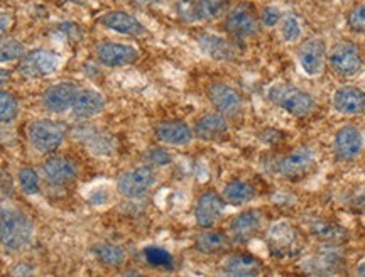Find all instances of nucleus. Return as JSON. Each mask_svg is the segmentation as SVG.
Listing matches in <instances>:
<instances>
[{
  "label": "nucleus",
  "instance_id": "obj_1",
  "mask_svg": "<svg viewBox=\"0 0 365 277\" xmlns=\"http://www.w3.org/2000/svg\"><path fill=\"white\" fill-rule=\"evenodd\" d=\"M33 221L12 205L0 207V242L9 251H21L33 239Z\"/></svg>",
  "mask_w": 365,
  "mask_h": 277
},
{
  "label": "nucleus",
  "instance_id": "obj_2",
  "mask_svg": "<svg viewBox=\"0 0 365 277\" xmlns=\"http://www.w3.org/2000/svg\"><path fill=\"white\" fill-rule=\"evenodd\" d=\"M269 100L294 117H307L314 110V98L293 85H274L269 88Z\"/></svg>",
  "mask_w": 365,
  "mask_h": 277
},
{
  "label": "nucleus",
  "instance_id": "obj_3",
  "mask_svg": "<svg viewBox=\"0 0 365 277\" xmlns=\"http://www.w3.org/2000/svg\"><path fill=\"white\" fill-rule=\"evenodd\" d=\"M266 244L271 256L277 258L296 257L301 252V249H303L299 231L291 224H287V221L274 224L271 229L267 230Z\"/></svg>",
  "mask_w": 365,
  "mask_h": 277
},
{
  "label": "nucleus",
  "instance_id": "obj_4",
  "mask_svg": "<svg viewBox=\"0 0 365 277\" xmlns=\"http://www.w3.org/2000/svg\"><path fill=\"white\" fill-rule=\"evenodd\" d=\"M328 63H330V68L335 75L341 76V78H350L360 71L364 65V58L357 44L341 41L331 48Z\"/></svg>",
  "mask_w": 365,
  "mask_h": 277
},
{
  "label": "nucleus",
  "instance_id": "obj_5",
  "mask_svg": "<svg viewBox=\"0 0 365 277\" xmlns=\"http://www.w3.org/2000/svg\"><path fill=\"white\" fill-rule=\"evenodd\" d=\"M27 135L39 152H53L65 139V127L53 120H36L27 129Z\"/></svg>",
  "mask_w": 365,
  "mask_h": 277
},
{
  "label": "nucleus",
  "instance_id": "obj_6",
  "mask_svg": "<svg viewBox=\"0 0 365 277\" xmlns=\"http://www.w3.org/2000/svg\"><path fill=\"white\" fill-rule=\"evenodd\" d=\"M225 29L235 38H250L259 33V17L250 4H239L227 14Z\"/></svg>",
  "mask_w": 365,
  "mask_h": 277
},
{
  "label": "nucleus",
  "instance_id": "obj_7",
  "mask_svg": "<svg viewBox=\"0 0 365 277\" xmlns=\"http://www.w3.org/2000/svg\"><path fill=\"white\" fill-rule=\"evenodd\" d=\"M314 166V154L309 147H298L284 157H281L276 164V171L287 179H299L307 176Z\"/></svg>",
  "mask_w": 365,
  "mask_h": 277
},
{
  "label": "nucleus",
  "instance_id": "obj_8",
  "mask_svg": "<svg viewBox=\"0 0 365 277\" xmlns=\"http://www.w3.org/2000/svg\"><path fill=\"white\" fill-rule=\"evenodd\" d=\"M154 183H156V172L153 171V167L140 166L122 174L117 186L124 197L140 198L153 188Z\"/></svg>",
  "mask_w": 365,
  "mask_h": 277
},
{
  "label": "nucleus",
  "instance_id": "obj_9",
  "mask_svg": "<svg viewBox=\"0 0 365 277\" xmlns=\"http://www.w3.org/2000/svg\"><path fill=\"white\" fill-rule=\"evenodd\" d=\"M59 58L51 51L34 49L26 53L19 63V71L27 78H41L48 76L58 70Z\"/></svg>",
  "mask_w": 365,
  "mask_h": 277
},
{
  "label": "nucleus",
  "instance_id": "obj_10",
  "mask_svg": "<svg viewBox=\"0 0 365 277\" xmlns=\"http://www.w3.org/2000/svg\"><path fill=\"white\" fill-rule=\"evenodd\" d=\"M333 147H335V156L339 161H354L364 151L362 132L355 125L340 127Z\"/></svg>",
  "mask_w": 365,
  "mask_h": 277
},
{
  "label": "nucleus",
  "instance_id": "obj_11",
  "mask_svg": "<svg viewBox=\"0 0 365 277\" xmlns=\"http://www.w3.org/2000/svg\"><path fill=\"white\" fill-rule=\"evenodd\" d=\"M223 210H225V199L218 197L215 192H205L200 194L198 202H196V224L202 229H212L222 218Z\"/></svg>",
  "mask_w": 365,
  "mask_h": 277
},
{
  "label": "nucleus",
  "instance_id": "obj_12",
  "mask_svg": "<svg viewBox=\"0 0 365 277\" xmlns=\"http://www.w3.org/2000/svg\"><path fill=\"white\" fill-rule=\"evenodd\" d=\"M97 58L105 66H129L139 60V51L130 44L100 43L97 46Z\"/></svg>",
  "mask_w": 365,
  "mask_h": 277
},
{
  "label": "nucleus",
  "instance_id": "obj_13",
  "mask_svg": "<svg viewBox=\"0 0 365 277\" xmlns=\"http://www.w3.org/2000/svg\"><path fill=\"white\" fill-rule=\"evenodd\" d=\"M78 92L80 88L75 83H56L44 92L43 105L51 113H63L73 107Z\"/></svg>",
  "mask_w": 365,
  "mask_h": 277
},
{
  "label": "nucleus",
  "instance_id": "obj_14",
  "mask_svg": "<svg viewBox=\"0 0 365 277\" xmlns=\"http://www.w3.org/2000/svg\"><path fill=\"white\" fill-rule=\"evenodd\" d=\"M264 216L261 211L249 210L237 215L234 220L230 221V239L235 244H247L252 240L259 230L262 229Z\"/></svg>",
  "mask_w": 365,
  "mask_h": 277
},
{
  "label": "nucleus",
  "instance_id": "obj_15",
  "mask_svg": "<svg viewBox=\"0 0 365 277\" xmlns=\"http://www.w3.org/2000/svg\"><path fill=\"white\" fill-rule=\"evenodd\" d=\"M210 102L215 105V108L222 115H235L240 112L244 100L242 95L235 88L225 83H212L207 90Z\"/></svg>",
  "mask_w": 365,
  "mask_h": 277
},
{
  "label": "nucleus",
  "instance_id": "obj_16",
  "mask_svg": "<svg viewBox=\"0 0 365 277\" xmlns=\"http://www.w3.org/2000/svg\"><path fill=\"white\" fill-rule=\"evenodd\" d=\"M298 58L301 68H303L309 76H317L323 71V68H325L327 44L318 38L304 41L299 48Z\"/></svg>",
  "mask_w": 365,
  "mask_h": 277
},
{
  "label": "nucleus",
  "instance_id": "obj_17",
  "mask_svg": "<svg viewBox=\"0 0 365 277\" xmlns=\"http://www.w3.org/2000/svg\"><path fill=\"white\" fill-rule=\"evenodd\" d=\"M333 107L341 115H359L365 112V93L357 86H340L333 95Z\"/></svg>",
  "mask_w": 365,
  "mask_h": 277
},
{
  "label": "nucleus",
  "instance_id": "obj_18",
  "mask_svg": "<svg viewBox=\"0 0 365 277\" xmlns=\"http://www.w3.org/2000/svg\"><path fill=\"white\" fill-rule=\"evenodd\" d=\"M100 22H102L105 27L115 31L118 34L134 36V38L145 34V27L140 24L134 16H130V14L122 12V11H113V12L105 14L102 19H100Z\"/></svg>",
  "mask_w": 365,
  "mask_h": 277
},
{
  "label": "nucleus",
  "instance_id": "obj_19",
  "mask_svg": "<svg viewBox=\"0 0 365 277\" xmlns=\"http://www.w3.org/2000/svg\"><path fill=\"white\" fill-rule=\"evenodd\" d=\"M154 132H156L159 142L168 145H186L193 139V130L185 122L178 120L161 122V124L156 125Z\"/></svg>",
  "mask_w": 365,
  "mask_h": 277
},
{
  "label": "nucleus",
  "instance_id": "obj_20",
  "mask_svg": "<svg viewBox=\"0 0 365 277\" xmlns=\"http://www.w3.org/2000/svg\"><path fill=\"white\" fill-rule=\"evenodd\" d=\"M198 46L205 54H208L213 60H234L237 54V48L230 41L215 34H200L198 36Z\"/></svg>",
  "mask_w": 365,
  "mask_h": 277
},
{
  "label": "nucleus",
  "instance_id": "obj_21",
  "mask_svg": "<svg viewBox=\"0 0 365 277\" xmlns=\"http://www.w3.org/2000/svg\"><path fill=\"white\" fill-rule=\"evenodd\" d=\"M43 172L46 179L56 184H66L78 176V169L70 159L51 157L44 162Z\"/></svg>",
  "mask_w": 365,
  "mask_h": 277
},
{
  "label": "nucleus",
  "instance_id": "obj_22",
  "mask_svg": "<svg viewBox=\"0 0 365 277\" xmlns=\"http://www.w3.org/2000/svg\"><path fill=\"white\" fill-rule=\"evenodd\" d=\"M228 132V124L222 113H207L195 127L196 137L202 140H218Z\"/></svg>",
  "mask_w": 365,
  "mask_h": 277
},
{
  "label": "nucleus",
  "instance_id": "obj_23",
  "mask_svg": "<svg viewBox=\"0 0 365 277\" xmlns=\"http://www.w3.org/2000/svg\"><path fill=\"white\" fill-rule=\"evenodd\" d=\"M262 271V262L250 254H235L223 262V272L228 276H257Z\"/></svg>",
  "mask_w": 365,
  "mask_h": 277
},
{
  "label": "nucleus",
  "instance_id": "obj_24",
  "mask_svg": "<svg viewBox=\"0 0 365 277\" xmlns=\"http://www.w3.org/2000/svg\"><path fill=\"white\" fill-rule=\"evenodd\" d=\"M105 108V98L93 90H80L71 110L78 117H95Z\"/></svg>",
  "mask_w": 365,
  "mask_h": 277
},
{
  "label": "nucleus",
  "instance_id": "obj_25",
  "mask_svg": "<svg viewBox=\"0 0 365 277\" xmlns=\"http://www.w3.org/2000/svg\"><path fill=\"white\" fill-rule=\"evenodd\" d=\"M254 188L250 186L249 183H245V181H240V179H235V181H230L225 188H223V199H225L227 203H230V205H244V203H249L250 199L254 198Z\"/></svg>",
  "mask_w": 365,
  "mask_h": 277
},
{
  "label": "nucleus",
  "instance_id": "obj_26",
  "mask_svg": "<svg viewBox=\"0 0 365 277\" xmlns=\"http://www.w3.org/2000/svg\"><path fill=\"white\" fill-rule=\"evenodd\" d=\"M309 231H312L313 237H317L318 240H322V242L325 244L341 242V240L346 237V231L341 229V226L330 224V221L325 220L313 221V224L309 225Z\"/></svg>",
  "mask_w": 365,
  "mask_h": 277
},
{
  "label": "nucleus",
  "instance_id": "obj_27",
  "mask_svg": "<svg viewBox=\"0 0 365 277\" xmlns=\"http://www.w3.org/2000/svg\"><path fill=\"white\" fill-rule=\"evenodd\" d=\"M228 239L222 231H205L196 237V249L202 254H217L225 251Z\"/></svg>",
  "mask_w": 365,
  "mask_h": 277
},
{
  "label": "nucleus",
  "instance_id": "obj_28",
  "mask_svg": "<svg viewBox=\"0 0 365 277\" xmlns=\"http://www.w3.org/2000/svg\"><path fill=\"white\" fill-rule=\"evenodd\" d=\"M93 254L102 264L118 267L125 262V251L112 244H98L93 247Z\"/></svg>",
  "mask_w": 365,
  "mask_h": 277
},
{
  "label": "nucleus",
  "instance_id": "obj_29",
  "mask_svg": "<svg viewBox=\"0 0 365 277\" xmlns=\"http://www.w3.org/2000/svg\"><path fill=\"white\" fill-rule=\"evenodd\" d=\"M309 262H312L313 272H317V274H331V272L340 269L344 264V258L336 252H323Z\"/></svg>",
  "mask_w": 365,
  "mask_h": 277
},
{
  "label": "nucleus",
  "instance_id": "obj_30",
  "mask_svg": "<svg viewBox=\"0 0 365 277\" xmlns=\"http://www.w3.org/2000/svg\"><path fill=\"white\" fill-rule=\"evenodd\" d=\"M88 132H85L83 137L81 140L88 145L93 152H98V154H110L112 149H113V142H112V137H108L105 132H98V130L95 129H86Z\"/></svg>",
  "mask_w": 365,
  "mask_h": 277
},
{
  "label": "nucleus",
  "instance_id": "obj_31",
  "mask_svg": "<svg viewBox=\"0 0 365 277\" xmlns=\"http://www.w3.org/2000/svg\"><path fill=\"white\" fill-rule=\"evenodd\" d=\"M225 7L227 0H196V17L200 21L217 19Z\"/></svg>",
  "mask_w": 365,
  "mask_h": 277
},
{
  "label": "nucleus",
  "instance_id": "obj_32",
  "mask_svg": "<svg viewBox=\"0 0 365 277\" xmlns=\"http://www.w3.org/2000/svg\"><path fill=\"white\" fill-rule=\"evenodd\" d=\"M144 257L148 264L158 267V269H171L173 264H175L171 254L161 247H145Z\"/></svg>",
  "mask_w": 365,
  "mask_h": 277
},
{
  "label": "nucleus",
  "instance_id": "obj_33",
  "mask_svg": "<svg viewBox=\"0 0 365 277\" xmlns=\"http://www.w3.org/2000/svg\"><path fill=\"white\" fill-rule=\"evenodd\" d=\"M26 54V48L21 41L12 38L0 39V63L16 61Z\"/></svg>",
  "mask_w": 365,
  "mask_h": 277
},
{
  "label": "nucleus",
  "instance_id": "obj_34",
  "mask_svg": "<svg viewBox=\"0 0 365 277\" xmlns=\"http://www.w3.org/2000/svg\"><path fill=\"white\" fill-rule=\"evenodd\" d=\"M19 115V102L9 92L0 90V124L12 122Z\"/></svg>",
  "mask_w": 365,
  "mask_h": 277
},
{
  "label": "nucleus",
  "instance_id": "obj_35",
  "mask_svg": "<svg viewBox=\"0 0 365 277\" xmlns=\"http://www.w3.org/2000/svg\"><path fill=\"white\" fill-rule=\"evenodd\" d=\"M19 181H21V188L24 189V193L27 194L39 193V178H38V172H36L33 167H22L19 172Z\"/></svg>",
  "mask_w": 365,
  "mask_h": 277
},
{
  "label": "nucleus",
  "instance_id": "obj_36",
  "mask_svg": "<svg viewBox=\"0 0 365 277\" xmlns=\"http://www.w3.org/2000/svg\"><path fill=\"white\" fill-rule=\"evenodd\" d=\"M281 33H282V36H284L286 41L299 39V36H301V24H299V21L296 19L294 16H287L286 19L282 21Z\"/></svg>",
  "mask_w": 365,
  "mask_h": 277
},
{
  "label": "nucleus",
  "instance_id": "obj_37",
  "mask_svg": "<svg viewBox=\"0 0 365 277\" xmlns=\"http://www.w3.org/2000/svg\"><path fill=\"white\" fill-rule=\"evenodd\" d=\"M144 159L150 164H156V166H166L171 162V154L164 149H150L144 154Z\"/></svg>",
  "mask_w": 365,
  "mask_h": 277
},
{
  "label": "nucleus",
  "instance_id": "obj_38",
  "mask_svg": "<svg viewBox=\"0 0 365 277\" xmlns=\"http://www.w3.org/2000/svg\"><path fill=\"white\" fill-rule=\"evenodd\" d=\"M349 26L352 27L354 31H365V2L350 11Z\"/></svg>",
  "mask_w": 365,
  "mask_h": 277
},
{
  "label": "nucleus",
  "instance_id": "obj_39",
  "mask_svg": "<svg viewBox=\"0 0 365 277\" xmlns=\"http://www.w3.org/2000/svg\"><path fill=\"white\" fill-rule=\"evenodd\" d=\"M176 9H178V14L181 16V19H185L188 22L198 19V17H196V2H195V0H178Z\"/></svg>",
  "mask_w": 365,
  "mask_h": 277
},
{
  "label": "nucleus",
  "instance_id": "obj_40",
  "mask_svg": "<svg viewBox=\"0 0 365 277\" xmlns=\"http://www.w3.org/2000/svg\"><path fill=\"white\" fill-rule=\"evenodd\" d=\"M279 21H281V14L276 7H266L261 14V22L267 27L276 26Z\"/></svg>",
  "mask_w": 365,
  "mask_h": 277
},
{
  "label": "nucleus",
  "instance_id": "obj_41",
  "mask_svg": "<svg viewBox=\"0 0 365 277\" xmlns=\"http://www.w3.org/2000/svg\"><path fill=\"white\" fill-rule=\"evenodd\" d=\"M108 192L105 188H98V189H93V192L90 193L88 197V202L91 203V205H105V203L108 202Z\"/></svg>",
  "mask_w": 365,
  "mask_h": 277
},
{
  "label": "nucleus",
  "instance_id": "obj_42",
  "mask_svg": "<svg viewBox=\"0 0 365 277\" xmlns=\"http://www.w3.org/2000/svg\"><path fill=\"white\" fill-rule=\"evenodd\" d=\"M59 31L66 36V39H75V41L80 39V34H81L80 27L73 24V22H65L63 26H59Z\"/></svg>",
  "mask_w": 365,
  "mask_h": 277
},
{
  "label": "nucleus",
  "instance_id": "obj_43",
  "mask_svg": "<svg viewBox=\"0 0 365 277\" xmlns=\"http://www.w3.org/2000/svg\"><path fill=\"white\" fill-rule=\"evenodd\" d=\"M12 26V16L7 12H0V36Z\"/></svg>",
  "mask_w": 365,
  "mask_h": 277
},
{
  "label": "nucleus",
  "instance_id": "obj_44",
  "mask_svg": "<svg viewBox=\"0 0 365 277\" xmlns=\"http://www.w3.org/2000/svg\"><path fill=\"white\" fill-rule=\"evenodd\" d=\"M9 80H11V73L0 68V85H6Z\"/></svg>",
  "mask_w": 365,
  "mask_h": 277
},
{
  "label": "nucleus",
  "instance_id": "obj_45",
  "mask_svg": "<svg viewBox=\"0 0 365 277\" xmlns=\"http://www.w3.org/2000/svg\"><path fill=\"white\" fill-rule=\"evenodd\" d=\"M357 274H359V276H364V277H365V261L362 262V264L359 266V269H357Z\"/></svg>",
  "mask_w": 365,
  "mask_h": 277
},
{
  "label": "nucleus",
  "instance_id": "obj_46",
  "mask_svg": "<svg viewBox=\"0 0 365 277\" xmlns=\"http://www.w3.org/2000/svg\"><path fill=\"white\" fill-rule=\"evenodd\" d=\"M61 2H66V4H83L86 0H61Z\"/></svg>",
  "mask_w": 365,
  "mask_h": 277
}]
</instances>
